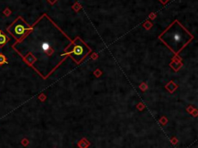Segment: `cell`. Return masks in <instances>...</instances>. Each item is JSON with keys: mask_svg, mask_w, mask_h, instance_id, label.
<instances>
[{"mask_svg": "<svg viewBox=\"0 0 198 148\" xmlns=\"http://www.w3.org/2000/svg\"><path fill=\"white\" fill-rule=\"evenodd\" d=\"M47 1L49 2L50 4H52V5H53V4H54V3H55L57 0H47Z\"/></svg>", "mask_w": 198, "mask_h": 148, "instance_id": "9c48e42d", "label": "cell"}, {"mask_svg": "<svg viewBox=\"0 0 198 148\" xmlns=\"http://www.w3.org/2000/svg\"><path fill=\"white\" fill-rule=\"evenodd\" d=\"M161 3H162V4H166L167 2H169V0H159Z\"/></svg>", "mask_w": 198, "mask_h": 148, "instance_id": "ba28073f", "label": "cell"}, {"mask_svg": "<svg viewBox=\"0 0 198 148\" xmlns=\"http://www.w3.org/2000/svg\"><path fill=\"white\" fill-rule=\"evenodd\" d=\"M9 41V37L0 30V48L4 47Z\"/></svg>", "mask_w": 198, "mask_h": 148, "instance_id": "5b68a950", "label": "cell"}, {"mask_svg": "<svg viewBox=\"0 0 198 148\" xmlns=\"http://www.w3.org/2000/svg\"><path fill=\"white\" fill-rule=\"evenodd\" d=\"M5 64H8L7 59H6L5 56L3 53H0V65Z\"/></svg>", "mask_w": 198, "mask_h": 148, "instance_id": "8992f818", "label": "cell"}, {"mask_svg": "<svg viewBox=\"0 0 198 148\" xmlns=\"http://www.w3.org/2000/svg\"><path fill=\"white\" fill-rule=\"evenodd\" d=\"M71 41L44 14L32 26L30 31L12 48L23 60L47 78L51 72L67 57L66 49Z\"/></svg>", "mask_w": 198, "mask_h": 148, "instance_id": "6da1fadb", "label": "cell"}, {"mask_svg": "<svg viewBox=\"0 0 198 148\" xmlns=\"http://www.w3.org/2000/svg\"><path fill=\"white\" fill-rule=\"evenodd\" d=\"M162 41L175 53H178L194 38V36L177 20H174L159 36Z\"/></svg>", "mask_w": 198, "mask_h": 148, "instance_id": "7a4b0ae2", "label": "cell"}, {"mask_svg": "<svg viewBox=\"0 0 198 148\" xmlns=\"http://www.w3.org/2000/svg\"><path fill=\"white\" fill-rule=\"evenodd\" d=\"M11 12H11V10H10L9 8H5V9L3 11V13H4L6 16H9V15L11 14Z\"/></svg>", "mask_w": 198, "mask_h": 148, "instance_id": "52a82bcc", "label": "cell"}, {"mask_svg": "<svg viewBox=\"0 0 198 148\" xmlns=\"http://www.w3.org/2000/svg\"><path fill=\"white\" fill-rule=\"evenodd\" d=\"M90 52V48L79 38L76 37L66 49L67 56L71 57L77 63L81 62Z\"/></svg>", "mask_w": 198, "mask_h": 148, "instance_id": "3957f363", "label": "cell"}, {"mask_svg": "<svg viewBox=\"0 0 198 148\" xmlns=\"http://www.w3.org/2000/svg\"><path fill=\"white\" fill-rule=\"evenodd\" d=\"M30 30L31 26L27 23L22 16H18L6 28V31L11 34L16 41H19L23 39Z\"/></svg>", "mask_w": 198, "mask_h": 148, "instance_id": "277c9868", "label": "cell"}]
</instances>
